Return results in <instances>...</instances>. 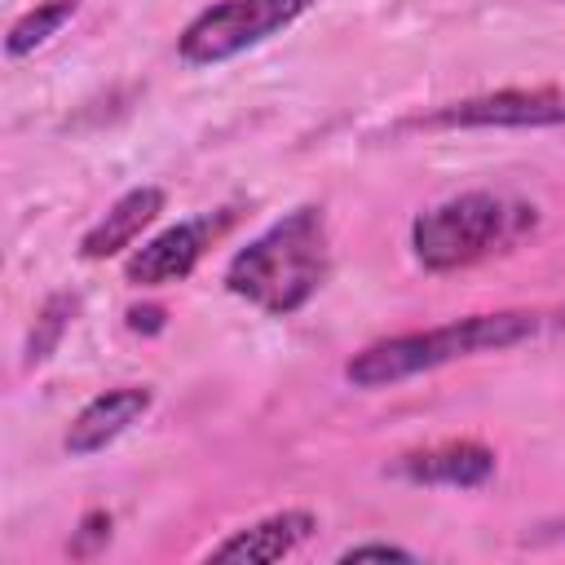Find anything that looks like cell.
Returning a JSON list of instances; mask_svg holds the SVG:
<instances>
[{
    "instance_id": "9",
    "label": "cell",
    "mask_w": 565,
    "mask_h": 565,
    "mask_svg": "<svg viewBox=\"0 0 565 565\" xmlns=\"http://www.w3.org/2000/svg\"><path fill=\"white\" fill-rule=\"evenodd\" d=\"M397 472L411 477V481H424V486L477 490L494 477V450L481 446V441H441V446L402 455Z\"/></svg>"
},
{
    "instance_id": "2",
    "label": "cell",
    "mask_w": 565,
    "mask_h": 565,
    "mask_svg": "<svg viewBox=\"0 0 565 565\" xmlns=\"http://www.w3.org/2000/svg\"><path fill=\"white\" fill-rule=\"evenodd\" d=\"M539 331V313L530 309H499V313H468L428 331H406V335H388L366 344L362 353L349 358L344 375L358 388H384V384H402L411 375L437 371L446 362L472 358V353H490V349H512L521 340H530Z\"/></svg>"
},
{
    "instance_id": "8",
    "label": "cell",
    "mask_w": 565,
    "mask_h": 565,
    "mask_svg": "<svg viewBox=\"0 0 565 565\" xmlns=\"http://www.w3.org/2000/svg\"><path fill=\"white\" fill-rule=\"evenodd\" d=\"M318 530V516L305 512V508H282V512H269L243 530H234L225 543H216L207 552V561H247V565H269V561H282L291 556L309 534Z\"/></svg>"
},
{
    "instance_id": "12",
    "label": "cell",
    "mask_w": 565,
    "mask_h": 565,
    "mask_svg": "<svg viewBox=\"0 0 565 565\" xmlns=\"http://www.w3.org/2000/svg\"><path fill=\"white\" fill-rule=\"evenodd\" d=\"M75 305H79V300L66 296V291H57V296L44 300V309H40V318H35V331H31V344H26V366H31V362H44V358L57 349L62 331L71 327Z\"/></svg>"
},
{
    "instance_id": "13",
    "label": "cell",
    "mask_w": 565,
    "mask_h": 565,
    "mask_svg": "<svg viewBox=\"0 0 565 565\" xmlns=\"http://www.w3.org/2000/svg\"><path fill=\"white\" fill-rule=\"evenodd\" d=\"M340 561H415V552H406L397 543H353L340 552Z\"/></svg>"
},
{
    "instance_id": "4",
    "label": "cell",
    "mask_w": 565,
    "mask_h": 565,
    "mask_svg": "<svg viewBox=\"0 0 565 565\" xmlns=\"http://www.w3.org/2000/svg\"><path fill=\"white\" fill-rule=\"evenodd\" d=\"M309 9L313 0H216L185 22V31L177 35V53L190 66H216L287 31Z\"/></svg>"
},
{
    "instance_id": "3",
    "label": "cell",
    "mask_w": 565,
    "mask_h": 565,
    "mask_svg": "<svg viewBox=\"0 0 565 565\" xmlns=\"http://www.w3.org/2000/svg\"><path fill=\"white\" fill-rule=\"evenodd\" d=\"M525 230H534V207L490 194V190H468L455 199L433 203L411 221V247L415 260L433 274H450L463 265H477L503 247H512Z\"/></svg>"
},
{
    "instance_id": "10",
    "label": "cell",
    "mask_w": 565,
    "mask_h": 565,
    "mask_svg": "<svg viewBox=\"0 0 565 565\" xmlns=\"http://www.w3.org/2000/svg\"><path fill=\"white\" fill-rule=\"evenodd\" d=\"M163 203H168V194H163L159 185H137V190L119 194V199L106 207V216L79 238V256H84V260H106V256L132 247L137 234L163 212Z\"/></svg>"
},
{
    "instance_id": "1",
    "label": "cell",
    "mask_w": 565,
    "mask_h": 565,
    "mask_svg": "<svg viewBox=\"0 0 565 565\" xmlns=\"http://www.w3.org/2000/svg\"><path fill=\"white\" fill-rule=\"evenodd\" d=\"M331 269V238L322 207L305 203L274 221L265 234H256L234 260L225 265V287L256 305L269 318H291L305 309Z\"/></svg>"
},
{
    "instance_id": "6",
    "label": "cell",
    "mask_w": 565,
    "mask_h": 565,
    "mask_svg": "<svg viewBox=\"0 0 565 565\" xmlns=\"http://www.w3.org/2000/svg\"><path fill=\"white\" fill-rule=\"evenodd\" d=\"M234 207H216V212H203V216H190V221H177L168 225L163 234H154L150 243H141L128 265H124V278L132 287H168V282H181L194 274V265L207 256V247L234 225Z\"/></svg>"
},
{
    "instance_id": "7",
    "label": "cell",
    "mask_w": 565,
    "mask_h": 565,
    "mask_svg": "<svg viewBox=\"0 0 565 565\" xmlns=\"http://www.w3.org/2000/svg\"><path fill=\"white\" fill-rule=\"evenodd\" d=\"M150 402H154V393H150L146 384L106 388V393H97V397H93V402L71 419V428H66L62 446H66L75 459H88V455L106 450L119 433H128V428L150 411Z\"/></svg>"
},
{
    "instance_id": "5",
    "label": "cell",
    "mask_w": 565,
    "mask_h": 565,
    "mask_svg": "<svg viewBox=\"0 0 565 565\" xmlns=\"http://www.w3.org/2000/svg\"><path fill=\"white\" fill-rule=\"evenodd\" d=\"M424 128H556L565 124V88H494L463 102H446L441 110L415 119Z\"/></svg>"
},
{
    "instance_id": "11",
    "label": "cell",
    "mask_w": 565,
    "mask_h": 565,
    "mask_svg": "<svg viewBox=\"0 0 565 565\" xmlns=\"http://www.w3.org/2000/svg\"><path fill=\"white\" fill-rule=\"evenodd\" d=\"M75 13H79V0H44V4L26 9V13L9 26V35H4V53H9V57H26V53H35V49L49 44Z\"/></svg>"
}]
</instances>
